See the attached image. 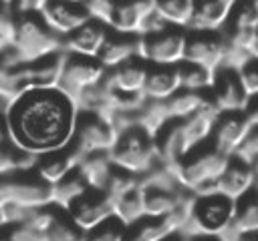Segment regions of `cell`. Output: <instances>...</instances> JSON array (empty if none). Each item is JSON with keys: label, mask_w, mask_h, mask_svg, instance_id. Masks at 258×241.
I'll use <instances>...</instances> for the list:
<instances>
[{"label": "cell", "mask_w": 258, "mask_h": 241, "mask_svg": "<svg viewBox=\"0 0 258 241\" xmlns=\"http://www.w3.org/2000/svg\"><path fill=\"white\" fill-rule=\"evenodd\" d=\"M143 189V187H141ZM187 189L179 191H159V189H143V209L147 219H163L167 217L179 203L181 195Z\"/></svg>", "instance_id": "d4e9b609"}, {"label": "cell", "mask_w": 258, "mask_h": 241, "mask_svg": "<svg viewBox=\"0 0 258 241\" xmlns=\"http://www.w3.org/2000/svg\"><path fill=\"white\" fill-rule=\"evenodd\" d=\"M107 155L115 169L127 171L137 177L145 175L151 167L159 163L153 139L145 135L137 125L119 133L115 145L111 147Z\"/></svg>", "instance_id": "3957f363"}, {"label": "cell", "mask_w": 258, "mask_h": 241, "mask_svg": "<svg viewBox=\"0 0 258 241\" xmlns=\"http://www.w3.org/2000/svg\"><path fill=\"white\" fill-rule=\"evenodd\" d=\"M258 28V8L254 0H236L230 6L226 26L222 30H238V32H254Z\"/></svg>", "instance_id": "4dcf8cb0"}, {"label": "cell", "mask_w": 258, "mask_h": 241, "mask_svg": "<svg viewBox=\"0 0 258 241\" xmlns=\"http://www.w3.org/2000/svg\"><path fill=\"white\" fill-rule=\"evenodd\" d=\"M36 157L14 147L10 141H0V177L32 171Z\"/></svg>", "instance_id": "f546056e"}, {"label": "cell", "mask_w": 258, "mask_h": 241, "mask_svg": "<svg viewBox=\"0 0 258 241\" xmlns=\"http://www.w3.org/2000/svg\"><path fill=\"white\" fill-rule=\"evenodd\" d=\"M252 167H254V173H256V175H258V159H256V161H254V163H252Z\"/></svg>", "instance_id": "681fc988"}, {"label": "cell", "mask_w": 258, "mask_h": 241, "mask_svg": "<svg viewBox=\"0 0 258 241\" xmlns=\"http://www.w3.org/2000/svg\"><path fill=\"white\" fill-rule=\"evenodd\" d=\"M254 167L250 163H244L236 157L230 159L224 173L218 177V193L224 195L230 201H238L254 187Z\"/></svg>", "instance_id": "ffe728a7"}, {"label": "cell", "mask_w": 258, "mask_h": 241, "mask_svg": "<svg viewBox=\"0 0 258 241\" xmlns=\"http://www.w3.org/2000/svg\"><path fill=\"white\" fill-rule=\"evenodd\" d=\"M153 12V0H117L109 20V30L139 36L145 20Z\"/></svg>", "instance_id": "9a60e30c"}, {"label": "cell", "mask_w": 258, "mask_h": 241, "mask_svg": "<svg viewBox=\"0 0 258 241\" xmlns=\"http://www.w3.org/2000/svg\"><path fill=\"white\" fill-rule=\"evenodd\" d=\"M62 68L58 76L56 88L62 90L71 100H75L81 92L87 88H93L103 82L105 68L97 58H85V56H73L62 52Z\"/></svg>", "instance_id": "ba28073f"}, {"label": "cell", "mask_w": 258, "mask_h": 241, "mask_svg": "<svg viewBox=\"0 0 258 241\" xmlns=\"http://www.w3.org/2000/svg\"><path fill=\"white\" fill-rule=\"evenodd\" d=\"M109 26L97 20H87L83 26H79L75 32L62 38V52L73 56H85V58H97L105 40L109 38Z\"/></svg>", "instance_id": "4fadbf2b"}, {"label": "cell", "mask_w": 258, "mask_h": 241, "mask_svg": "<svg viewBox=\"0 0 258 241\" xmlns=\"http://www.w3.org/2000/svg\"><path fill=\"white\" fill-rule=\"evenodd\" d=\"M177 80H179V88L181 90H194V92H206L212 88L214 84V72L198 66V64H189V62H179L177 66Z\"/></svg>", "instance_id": "1f68e13d"}, {"label": "cell", "mask_w": 258, "mask_h": 241, "mask_svg": "<svg viewBox=\"0 0 258 241\" xmlns=\"http://www.w3.org/2000/svg\"><path fill=\"white\" fill-rule=\"evenodd\" d=\"M4 108H6V104H4V102H2V100H0V114H2V112H4Z\"/></svg>", "instance_id": "f907efd6"}, {"label": "cell", "mask_w": 258, "mask_h": 241, "mask_svg": "<svg viewBox=\"0 0 258 241\" xmlns=\"http://www.w3.org/2000/svg\"><path fill=\"white\" fill-rule=\"evenodd\" d=\"M137 187H141L137 175H131V173L121 171V169H113V173H111V177H109V181H107L103 193L115 203L119 197L127 195L129 191H133V189H137Z\"/></svg>", "instance_id": "e575fe53"}, {"label": "cell", "mask_w": 258, "mask_h": 241, "mask_svg": "<svg viewBox=\"0 0 258 241\" xmlns=\"http://www.w3.org/2000/svg\"><path fill=\"white\" fill-rule=\"evenodd\" d=\"M36 14L48 26V30L60 38L69 36L87 20H91L81 0H42L36 8Z\"/></svg>", "instance_id": "8fae6325"}, {"label": "cell", "mask_w": 258, "mask_h": 241, "mask_svg": "<svg viewBox=\"0 0 258 241\" xmlns=\"http://www.w3.org/2000/svg\"><path fill=\"white\" fill-rule=\"evenodd\" d=\"M236 76L246 96L254 100L258 96V60H248L240 70H236Z\"/></svg>", "instance_id": "8d00e7d4"}, {"label": "cell", "mask_w": 258, "mask_h": 241, "mask_svg": "<svg viewBox=\"0 0 258 241\" xmlns=\"http://www.w3.org/2000/svg\"><path fill=\"white\" fill-rule=\"evenodd\" d=\"M10 239L12 241H46V233L38 231L36 227L28 223H18V225H8Z\"/></svg>", "instance_id": "f35d334b"}, {"label": "cell", "mask_w": 258, "mask_h": 241, "mask_svg": "<svg viewBox=\"0 0 258 241\" xmlns=\"http://www.w3.org/2000/svg\"><path fill=\"white\" fill-rule=\"evenodd\" d=\"M125 235H127V227L121 225L115 217H111L109 221L85 233V241H125Z\"/></svg>", "instance_id": "d590c367"}, {"label": "cell", "mask_w": 258, "mask_h": 241, "mask_svg": "<svg viewBox=\"0 0 258 241\" xmlns=\"http://www.w3.org/2000/svg\"><path fill=\"white\" fill-rule=\"evenodd\" d=\"M179 90L175 66H149L143 84V96L147 100H167Z\"/></svg>", "instance_id": "7402d4cb"}, {"label": "cell", "mask_w": 258, "mask_h": 241, "mask_svg": "<svg viewBox=\"0 0 258 241\" xmlns=\"http://www.w3.org/2000/svg\"><path fill=\"white\" fill-rule=\"evenodd\" d=\"M236 0H194L189 32H220L226 26L230 6Z\"/></svg>", "instance_id": "d6986e66"}, {"label": "cell", "mask_w": 258, "mask_h": 241, "mask_svg": "<svg viewBox=\"0 0 258 241\" xmlns=\"http://www.w3.org/2000/svg\"><path fill=\"white\" fill-rule=\"evenodd\" d=\"M238 235L258 233V195L248 191L244 197L234 201V217L230 225Z\"/></svg>", "instance_id": "cb8c5ba5"}, {"label": "cell", "mask_w": 258, "mask_h": 241, "mask_svg": "<svg viewBox=\"0 0 258 241\" xmlns=\"http://www.w3.org/2000/svg\"><path fill=\"white\" fill-rule=\"evenodd\" d=\"M248 52H250V56H252L254 60H258V28H256V32H254V36H252V40H250Z\"/></svg>", "instance_id": "b9f144b4"}, {"label": "cell", "mask_w": 258, "mask_h": 241, "mask_svg": "<svg viewBox=\"0 0 258 241\" xmlns=\"http://www.w3.org/2000/svg\"><path fill=\"white\" fill-rule=\"evenodd\" d=\"M62 52V38L56 36L40 20L36 12L16 14V34L8 50L0 52V62L18 64L34 62Z\"/></svg>", "instance_id": "7a4b0ae2"}, {"label": "cell", "mask_w": 258, "mask_h": 241, "mask_svg": "<svg viewBox=\"0 0 258 241\" xmlns=\"http://www.w3.org/2000/svg\"><path fill=\"white\" fill-rule=\"evenodd\" d=\"M189 241H220L216 235H200V237H189Z\"/></svg>", "instance_id": "f6af8a7d"}, {"label": "cell", "mask_w": 258, "mask_h": 241, "mask_svg": "<svg viewBox=\"0 0 258 241\" xmlns=\"http://www.w3.org/2000/svg\"><path fill=\"white\" fill-rule=\"evenodd\" d=\"M77 112L75 102L58 88L26 92L4 108L8 139L34 157L67 149L75 133Z\"/></svg>", "instance_id": "6da1fadb"}, {"label": "cell", "mask_w": 258, "mask_h": 241, "mask_svg": "<svg viewBox=\"0 0 258 241\" xmlns=\"http://www.w3.org/2000/svg\"><path fill=\"white\" fill-rule=\"evenodd\" d=\"M194 0H153L155 14L171 28L187 30Z\"/></svg>", "instance_id": "f1b7e54d"}, {"label": "cell", "mask_w": 258, "mask_h": 241, "mask_svg": "<svg viewBox=\"0 0 258 241\" xmlns=\"http://www.w3.org/2000/svg\"><path fill=\"white\" fill-rule=\"evenodd\" d=\"M0 241H12V239H10V231H8V225L0 229Z\"/></svg>", "instance_id": "bcb514c9"}, {"label": "cell", "mask_w": 258, "mask_h": 241, "mask_svg": "<svg viewBox=\"0 0 258 241\" xmlns=\"http://www.w3.org/2000/svg\"><path fill=\"white\" fill-rule=\"evenodd\" d=\"M234 217V201L226 199L224 195H210V197H194L191 217L181 229L185 237H200V235H222Z\"/></svg>", "instance_id": "277c9868"}, {"label": "cell", "mask_w": 258, "mask_h": 241, "mask_svg": "<svg viewBox=\"0 0 258 241\" xmlns=\"http://www.w3.org/2000/svg\"><path fill=\"white\" fill-rule=\"evenodd\" d=\"M234 157L240 159V161H244V163H250V165L258 159V129H252L248 133V137L244 139L242 147L236 151Z\"/></svg>", "instance_id": "ab89813d"}, {"label": "cell", "mask_w": 258, "mask_h": 241, "mask_svg": "<svg viewBox=\"0 0 258 241\" xmlns=\"http://www.w3.org/2000/svg\"><path fill=\"white\" fill-rule=\"evenodd\" d=\"M64 213L81 231L89 233L91 229L99 227L101 223H105L113 217V201L103 191L89 189Z\"/></svg>", "instance_id": "7c38bea8"}, {"label": "cell", "mask_w": 258, "mask_h": 241, "mask_svg": "<svg viewBox=\"0 0 258 241\" xmlns=\"http://www.w3.org/2000/svg\"><path fill=\"white\" fill-rule=\"evenodd\" d=\"M254 4H256V8H258V0H254Z\"/></svg>", "instance_id": "816d5d0a"}, {"label": "cell", "mask_w": 258, "mask_h": 241, "mask_svg": "<svg viewBox=\"0 0 258 241\" xmlns=\"http://www.w3.org/2000/svg\"><path fill=\"white\" fill-rule=\"evenodd\" d=\"M115 2H117V0H81L83 8L87 10V14H89L91 20L103 22V24H107V26H109V20H111Z\"/></svg>", "instance_id": "74e56055"}, {"label": "cell", "mask_w": 258, "mask_h": 241, "mask_svg": "<svg viewBox=\"0 0 258 241\" xmlns=\"http://www.w3.org/2000/svg\"><path fill=\"white\" fill-rule=\"evenodd\" d=\"M89 191L87 183L83 181V177L73 171L69 173L64 179H60L56 185L50 187V205L56 207V209H62L67 211L79 197H83L85 193Z\"/></svg>", "instance_id": "484cf974"}, {"label": "cell", "mask_w": 258, "mask_h": 241, "mask_svg": "<svg viewBox=\"0 0 258 241\" xmlns=\"http://www.w3.org/2000/svg\"><path fill=\"white\" fill-rule=\"evenodd\" d=\"M81 153L75 151L71 145L67 149L60 151H52V153H44L36 157V163L32 167V173L44 181L46 185H56L60 179H64L69 173H73L81 161Z\"/></svg>", "instance_id": "e0dca14e"}, {"label": "cell", "mask_w": 258, "mask_h": 241, "mask_svg": "<svg viewBox=\"0 0 258 241\" xmlns=\"http://www.w3.org/2000/svg\"><path fill=\"white\" fill-rule=\"evenodd\" d=\"M242 116H244V120L248 123L250 129H258V102L252 104V100H250L248 106L242 110Z\"/></svg>", "instance_id": "60d3db41"}, {"label": "cell", "mask_w": 258, "mask_h": 241, "mask_svg": "<svg viewBox=\"0 0 258 241\" xmlns=\"http://www.w3.org/2000/svg\"><path fill=\"white\" fill-rule=\"evenodd\" d=\"M46 241H85V231H81L62 209H58L52 225L46 231Z\"/></svg>", "instance_id": "836d02e7"}, {"label": "cell", "mask_w": 258, "mask_h": 241, "mask_svg": "<svg viewBox=\"0 0 258 241\" xmlns=\"http://www.w3.org/2000/svg\"><path fill=\"white\" fill-rule=\"evenodd\" d=\"M125 241H149V239H145L135 227H129L127 229V235H125Z\"/></svg>", "instance_id": "7bdbcfd3"}, {"label": "cell", "mask_w": 258, "mask_h": 241, "mask_svg": "<svg viewBox=\"0 0 258 241\" xmlns=\"http://www.w3.org/2000/svg\"><path fill=\"white\" fill-rule=\"evenodd\" d=\"M137 54H139V36L109 32V38L105 40L97 60L103 64L105 70H111L133 58H139Z\"/></svg>", "instance_id": "44dd1931"}, {"label": "cell", "mask_w": 258, "mask_h": 241, "mask_svg": "<svg viewBox=\"0 0 258 241\" xmlns=\"http://www.w3.org/2000/svg\"><path fill=\"white\" fill-rule=\"evenodd\" d=\"M230 159L232 157L216 151L214 147L204 149V145H202L177 163V167H175L177 181L187 191H194L196 187H200L204 183L218 181V177L228 167Z\"/></svg>", "instance_id": "5b68a950"}, {"label": "cell", "mask_w": 258, "mask_h": 241, "mask_svg": "<svg viewBox=\"0 0 258 241\" xmlns=\"http://www.w3.org/2000/svg\"><path fill=\"white\" fill-rule=\"evenodd\" d=\"M185 30L165 28L155 34L139 36V58L149 66H177L183 62Z\"/></svg>", "instance_id": "52a82bcc"}, {"label": "cell", "mask_w": 258, "mask_h": 241, "mask_svg": "<svg viewBox=\"0 0 258 241\" xmlns=\"http://www.w3.org/2000/svg\"><path fill=\"white\" fill-rule=\"evenodd\" d=\"M117 141V133L113 127L89 110H79L75 120V133L71 139V147L81 155L91 153H109Z\"/></svg>", "instance_id": "9c48e42d"}, {"label": "cell", "mask_w": 258, "mask_h": 241, "mask_svg": "<svg viewBox=\"0 0 258 241\" xmlns=\"http://www.w3.org/2000/svg\"><path fill=\"white\" fill-rule=\"evenodd\" d=\"M252 191L258 195V175H256V179H254V187H252Z\"/></svg>", "instance_id": "7dc6e473"}, {"label": "cell", "mask_w": 258, "mask_h": 241, "mask_svg": "<svg viewBox=\"0 0 258 241\" xmlns=\"http://www.w3.org/2000/svg\"><path fill=\"white\" fill-rule=\"evenodd\" d=\"M113 217L125 225L127 229L137 225L139 221L145 219V209H143V189L137 187L133 191H129L127 195L119 197L113 203Z\"/></svg>", "instance_id": "83f0119b"}, {"label": "cell", "mask_w": 258, "mask_h": 241, "mask_svg": "<svg viewBox=\"0 0 258 241\" xmlns=\"http://www.w3.org/2000/svg\"><path fill=\"white\" fill-rule=\"evenodd\" d=\"M163 241H189V237H185V235H181V233H171V235H167Z\"/></svg>", "instance_id": "ee69618b"}, {"label": "cell", "mask_w": 258, "mask_h": 241, "mask_svg": "<svg viewBox=\"0 0 258 241\" xmlns=\"http://www.w3.org/2000/svg\"><path fill=\"white\" fill-rule=\"evenodd\" d=\"M250 131L252 129L244 120L242 112H222L212 129L210 145L216 151H220L228 157H234Z\"/></svg>", "instance_id": "5bb4252c"}, {"label": "cell", "mask_w": 258, "mask_h": 241, "mask_svg": "<svg viewBox=\"0 0 258 241\" xmlns=\"http://www.w3.org/2000/svg\"><path fill=\"white\" fill-rule=\"evenodd\" d=\"M226 38L222 32H189L185 30L183 62L198 64L210 72H218L224 66Z\"/></svg>", "instance_id": "30bf717a"}, {"label": "cell", "mask_w": 258, "mask_h": 241, "mask_svg": "<svg viewBox=\"0 0 258 241\" xmlns=\"http://www.w3.org/2000/svg\"><path fill=\"white\" fill-rule=\"evenodd\" d=\"M169 120H171V116H169L163 100H145L143 106L135 112L137 127L151 139H155Z\"/></svg>", "instance_id": "4316f807"}, {"label": "cell", "mask_w": 258, "mask_h": 241, "mask_svg": "<svg viewBox=\"0 0 258 241\" xmlns=\"http://www.w3.org/2000/svg\"><path fill=\"white\" fill-rule=\"evenodd\" d=\"M149 64L143 62L141 58H133L117 68H111L105 72L103 84L121 94H143V84L147 78Z\"/></svg>", "instance_id": "ac0fdd59"}, {"label": "cell", "mask_w": 258, "mask_h": 241, "mask_svg": "<svg viewBox=\"0 0 258 241\" xmlns=\"http://www.w3.org/2000/svg\"><path fill=\"white\" fill-rule=\"evenodd\" d=\"M206 98H208L206 92H194V90H181L179 88L173 96H169L165 100V106H167V112L171 118L181 120V118L191 116L204 104Z\"/></svg>", "instance_id": "d6a6232c"}, {"label": "cell", "mask_w": 258, "mask_h": 241, "mask_svg": "<svg viewBox=\"0 0 258 241\" xmlns=\"http://www.w3.org/2000/svg\"><path fill=\"white\" fill-rule=\"evenodd\" d=\"M18 205L38 209L50 205V185L40 181L32 171L0 177V207Z\"/></svg>", "instance_id": "8992f818"}, {"label": "cell", "mask_w": 258, "mask_h": 241, "mask_svg": "<svg viewBox=\"0 0 258 241\" xmlns=\"http://www.w3.org/2000/svg\"><path fill=\"white\" fill-rule=\"evenodd\" d=\"M210 98L220 108V112H242L250 102L238 82L236 70L230 68H220L216 72L214 84L210 88Z\"/></svg>", "instance_id": "2e32d148"}, {"label": "cell", "mask_w": 258, "mask_h": 241, "mask_svg": "<svg viewBox=\"0 0 258 241\" xmlns=\"http://www.w3.org/2000/svg\"><path fill=\"white\" fill-rule=\"evenodd\" d=\"M2 227H6V223H4V217H2V211H0V229Z\"/></svg>", "instance_id": "c3c4849f"}, {"label": "cell", "mask_w": 258, "mask_h": 241, "mask_svg": "<svg viewBox=\"0 0 258 241\" xmlns=\"http://www.w3.org/2000/svg\"><path fill=\"white\" fill-rule=\"evenodd\" d=\"M113 163L109 159L107 153H91V155H83L79 165H77V173L83 177V181L87 183L89 189L95 191H103L111 173H113Z\"/></svg>", "instance_id": "603a6c76"}]
</instances>
